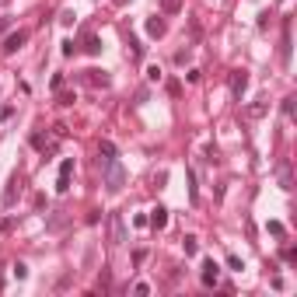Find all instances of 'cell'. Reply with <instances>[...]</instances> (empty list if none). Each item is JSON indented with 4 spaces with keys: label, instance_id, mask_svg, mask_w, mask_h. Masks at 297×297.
<instances>
[{
    "label": "cell",
    "instance_id": "obj_1",
    "mask_svg": "<svg viewBox=\"0 0 297 297\" xmlns=\"http://www.w3.org/2000/svg\"><path fill=\"white\" fill-rule=\"evenodd\" d=\"M123 185H126V168L119 165V158H105V189L119 193Z\"/></svg>",
    "mask_w": 297,
    "mask_h": 297
},
{
    "label": "cell",
    "instance_id": "obj_2",
    "mask_svg": "<svg viewBox=\"0 0 297 297\" xmlns=\"http://www.w3.org/2000/svg\"><path fill=\"white\" fill-rule=\"evenodd\" d=\"M70 175H73V158H63L60 161V175H56V193L70 189Z\"/></svg>",
    "mask_w": 297,
    "mask_h": 297
},
{
    "label": "cell",
    "instance_id": "obj_3",
    "mask_svg": "<svg viewBox=\"0 0 297 297\" xmlns=\"http://www.w3.org/2000/svg\"><path fill=\"white\" fill-rule=\"evenodd\" d=\"M81 81H84L88 88H108V84H112V77H108L105 70H84Z\"/></svg>",
    "mask_w": 297,
    "mask_h": 297
},
{
    "label": "cell",
    "instance_id": "obj_4",
    "mask_svg": "<svg viewBox=\"0 0 297 297\" xmlns=\"http://www.w3.org/2000/svg\"><path fill=\"white\" fill-rule=\"evenodd\" d=\"M25 42H28V28H18V32H11L7 39H4V53L11 56V53H18Z\"/></svg>",
    "mask_w": 297,
    "mask_h": 297
},
{
    "label": "cell",
    "instance_id": "obj_5",
    "mask_svg": "<svg viewBox=\"0 0 297 297\" xmlns=\"http://www.w3.org/2000/svg\"><path fill=\"white\" fill-rule=\"evenodd\" d=\"M245 91H248V70H234V73H231V95L241 101Z\"/></svg>",
    "mask_w": 297,
    "mask_h": 297
},
{
    "label": "cell",
    "instance_id": "obj_6",
    "mask_svg": "<svg viewBox=\"0 0 297 297\" xmlns=\"http://www.w3.org/2000/svg\"><path fill=\"white\" fill-rule=\"evenodd\" d=\"M203 287H217V280H220V266L213 263V259H206V263H203Z\"/></svg>",
    "mask_w": 297,
    "mask_h": 297
},
{
    "label": "cell",
    "instance_id": "obj_7",
    "mask_svg": "<svg viewBox=\"0 0 297 297\" xmlns=\"http://www.w3.org/2000/svg\"><path fill=\"white\" fill-rule=\"evenodd\" d=\"M108 224H112V241H116V245H123V241H126V224H123V213H112V217H108Z\"/></svg>",
    "mask_w": 297,
    "mask_h": 297
},
{
    "label": "cell",
    "instance_id": "obj_8",
    "mask_svg": "<svg viewBox=\"0 0 297 297\" xmlns=\"http://www.w3.org/2000/svg\"><path fill=\"white\" fill-rule=\"evenodd\" d=\"M165 32H168L165 18H147V35H151V39H165Z\"/></svg>",
    "mask_w": 297,
    "mask_h": 297
},
{
    "label": "cell",
    "instance_id": "obj_9",
    "mask_svg": "<svg viewBox=\"0 0 297 297\" xmlns=\"http://www.w3.org/2000/svg\"><path fill=\"white\" fill-rule=\"evenodd\" d=\"M18 189H21V178H18V175H11L7 189H4V206H14V203H18Z\"/></svg>",
    "mask_w": 297,
    "mask_h": 297
},
{
    "label": "cell",
    "instance_id": "obj_10",
    "mask_svg": "<svg viewBox=\"0 0 297 297\" xmlns=\"http://www.w3.org/2000/svg\"><path fill=\"white\" fill-rule=\"evenodd\" d=\"M280 63H290V21H283V42H280Z\"/></svg>",
    "mask_w": 297,
    "mask_h": 297
},
{
    "label": "cell",
    "instance_id": "obj_11",
    "mask_svg": "<svg viewBox=\"0 0 297 297\" xmlns=\"http://www.w3.org/2000/svg\"><path fill=\"white\" fill-rule=\"evenodd\" d=\"M147 224L161 231V228L168 224V210H165V206H154V210H151V217H147Z\"/></svg>",
    "mask_w": 297,
    "mask_h": 297
},
{
    "label": "cell",
    "instance_id": "obj_12",
    "mask_svg": "<svg viewBox=\"0 0 297 297\" xmlns=\"http://www.w3.org/2000/svg\"><path fill=\"white\" fill-rule=\"evenodd\" d=\"M84 53L88 56H98L101 53V39H98V35H88V39H84Z\"/></svg>",
    "mask_w": 297,
    "mask_h": 297
},
{
    "label": "cell",
    "instance_id": "obj_13",
    "mask_svg": "<svg viewBox=\"0 0 297 297\" xmlns=\"http://www.w3.org/2000/svg\"><path fill=\"white\" fill-rule=\"evenodd\" d=\"M182 248H185V255H196V252H199V241H196L193 234H185V238H182Z\"/></svg>",
    "mask_w": 297,
    "mask_h": 297
},
{
    "label": "cell",
    "instance_id": "obj_14",
    "mask_svg": "<svg viewBox=\"0 0 297 297\" xmlns=\"http://www.w3.org/2000/svg\"><path fill=\"white\" fill-rule=\"evenodd\" d=\"M182 11V0H161V14H178Z\"/></svg>",
    "mask_w": 297,
    "mask_h": 297
},
{
    "label": "cell",
    "instance_id": "obj_15",
    "mask_svg": "<svg viewBox=\"0 0 297 297\" xmlns=\"http://www.w3.org/2000/svg\"><path fill=\"white\" fill-rule=\"evenodd\" d=\"M280 185H283V189H294V178H290V168H287V161L280 165Z\"/></svg>",
    "mask_w": 297,
    "mask_h": 297
},
{
    "label": "cell",
    "instance_id": "obj_16",
    "mask_svg": "<svg viewBox=\"0 0 297 297\" xmlns=\"http://www.w3.org/2000/svg\"><path fill=\"white\" fill-rule=\"evenodd\" d=\"M259 116H266V101H255V105H248V119H259Z\"/></svg>",
    "mask_w": 297,
    "mask_h": 297
},
{
    "label": "cell",
    "instance_id": "obj_17",
    "mask_svg": "<svg viewBox=\"0 0 297 297\" xmlns=\"http://www.w3.org/2000/svg\"><path fill=\"white\" fill-rule=\"evenodd\" d=\"M98 151H101L105 158H116V143H112V140H101V143H98Z\"/></svg>",
    "mask_w": 297,
    "mask_h": 297
},
{
    "label": "cell",
    "instance_id": "obj_18",
    "mask_svg": "<svg viewBox=\"0 0 297 297\" xmlns=\"http://www.w3.org/2000/svg\"><path fill=\"white\" fill-rule=\"evenodd\" d=\"M130 49H133V60H143V46H140L136 35H130Z\"/></svg>",
    "mask_w": 297,
    "mask_h": 297
},
{
    "label": "cell",
    "instance_id": "obj_19",
    "mask_svg": "<svg viewBox=\"0 0 297 297\" xmlns=\"http://www.w3.org/2000/svg\"><path fill=\"white\" fill-rule=\"evenodd\" d=\"M269 234H273V238H283V234H287V228L280 224V220H269Z\"/></svg>",
    "mask_w": 297,
    "mask_h": 297
},
{
    "label": "cell",
    "instance_id": "obj_20",
    "mask_svg": "<svg viewBox=\"0 0 297 297\" xmlns=\"http://www.w3.org/2000/svg\"><path fill=\"white\" fill-rule=\"evenodd\" d=\"M189 199H193V203L199 199V189H196V171H189Z\"/></svg>",
    "mask_w": 297,
    "mask_h": 297
},
{
    "label": "cell",
    "instance_id": "obj_21",
    "mask_svg": "<svg viewBox=\"0 0 297 297\" xmlns=\"http://www.w3.org/2000/svg\"><path fill=\"white\" fill-rule=\"evenodd\" d=\"M228 266H231L234 273H241V269H245V263H241V259H238V255H228Z\"/></svg>",
    "mask_w": 297,
    "mask_h": 297
},
{
    "label": "cell",
    "instance_id": "obj_22",
    "mask_svg": "<svg viewBox=\"0 0 297 297\" xmlns=\"http://www.w3.org/2000/svg\"><path fill=\"white\" fill-rule=\"evenodd\" d=\"M98 283H101V290H108V287H112V273H108V269H101V276H98Z\"/></svg>",
    "mask_w": 297,
    "mask_h": 297
},
{
    "label": "cell",
    "instance_id": "obj_23",
    "mask_svg": "<svg viewBox=\"0 0 297 297\" xmlns=\"http://www.w3.org/2000/svg\"><path fill=\"white\" fill-rule=\"evenodd\" d=\"M60 105H73V101H77V98H73V91H60V98H56Z\"/></svg>",
    "mask_w": 297,
    "mask_h": 297
},
{
    "label": "cell",
    "instance_id": "obj_24",
    "mask_svg": "<svg viewBox=\"0 0 297 297\" xmlns=\"http://www.w3.org/2000/svg\"><path fill=\"white\" fill-rule=\"evenodd\" d=\"M11 273H14L18 280H25V276H28V266H25V263H14V269H11Z\"/></svg>",
    "mask_w": 297,
    "mask_h": 297
},
{
    "label": "cell",
    "instance_id": "obj_25",
    "mask_svg": "<svg viewBox=\"0 0 297 297\" xmlns=\"http://www.w3.org/2000/svg\"><path fill=\"white\" fill-rule=\"evenodd\" d=\"M73 21H77V14H73V11H63V14H60V25H73Z\"/></svg>",
    "mask_w": 297,
    "mask_h": 297
},
{
    "label": "cell",
    "instance_id": "obj_26",
    "mask_svg": "<svg viewBox=\"0 0 297 297\" xmlns=\"http://www.w3.org/2000/svg\"><path fill=\"white\" fill-rule=\"evenodd\" d=\"M283 116H294V98H283Z\"/></svg>",
    "mask_w": 297,
    "mask_h": 297
},
{
    "label": "cell",
    "instance_id": "obj_27",
    "mask_svg": "<svg viewBox=\"0 0 297 297\" xmlns=\"http://www.w3.org/2000/svg\"><path fill=\"white\" fill-rule=\"evenodd\" d=\"M73 53H77V46H73V42L66 39V42H63V56H73Z\"/></svg>",
    "mask_w": 297,
    "mask_h": 297
},
{
    "label": "cell",
    "instance_id": "obj_28",
    "mask_svg": "<svg viewBox=\"0 0 297 297\" xmlns=\"http://www.w3.org/2000/svg\"><path fill=\"white\" fill-rule=\"evenodd\" d=\"M168 95H182V84L178 81H168Z\"/></svg>",
    "mask_w": 297,
    "mask_h": 297
},
{
    "label": "cell",
    "instance_id": "obj_29",
    "mask_svg": "<svg viewBox=\"0 0 297 297\" xmlns=\"http://www.w3.org/2000/svg\"><path fill=\"white\" fill-rule=\"evenodd\" d=\"M7 25H11L7 18H0V35H4V32H7Z\"/></svg>",
    "mask_w": 297,
    "mask_h": 297
},
{
    "label": "cell",
    "instance_id": "obj_30",
    "mask_svg": "<svg viewBox=\"0 0 297 297\" xmlns=\"http://www.w3.org/2000/svg\"><path fill=\"white\" fill-rule=\"evenodd\" d=\"M0 287H4V276H0Z\"/></svg>",
    "mask_w": 297,
    "mask_h": 297
}]
</instances>
